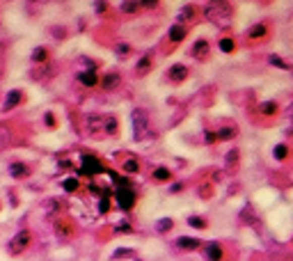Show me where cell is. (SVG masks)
<instances>
[{
	"label": "cell",
	"instance_id": "cell-28",
	"mask_svg": "<svg viewBox=\"0 0 293 261\" xmlns=\"http://www.w3.org/2000/svg\"><path fill=\"white\" fill-rule=\"evenodd\" d=\"M268 62L273 64V67H277V69H284V71H291L293 67L288 62H284L282 58H277V55H268Z\"/></svg>",
	"mask_w": 293,
	"mask_h": 261
},
{
	"label": "cell",
	"instance_id": "cell-11",
	"mask_svg": "<svg viewBox=\"0 0 293 261\" xmlns=\"http://www.w3.org/2000/svg\"><path fill=\"white\" fill-rule=\"evenodd\" d=\"M21 101H23V92H21V89H12V92L5 96V106H3V110L16 108V106H21Z\"/></svg>",
	"mask_w": 293,
	"mask_h": 261
},
{
	"label": "cell",
	"instance_id": "cell-46",
	"mask_svg": "<svg viewBox=\"0 0 293 261\" xmlns=\"http://www.w3.org/2000/svg\"><path fill=\"white\" fill-rule=\"evenodd\" d=\"M53 35L57 37V39H62V37H67V32L62 28H53Z\"/></svg>",
	"mask_w": 293,
	"mask_h": 261
},
{
	"label": "cell",
	"instance_id": "cell-7",
	"mask_svg": "<svg viewBox=\"0 0 293 261\" xmlns=\"http://www.w3.org/2000/svg\"><path fill=\"white\" fill-rule=\"evenodd\" d=\"M209 50H211L209 41H206V39H197V41L193 44V48H190V55H193L195 60H206Z\"/></svg>",
	"mask_w": 293,
	"mask_h": 261
},
{
	"label": "cell",
	"instance_id": "cell-25",
	"mask_svg": "<svg viewBox=\"0 0 293 261\" xmlns=\"http://www.w3.org/2000/svg\"><path fill=\"white\" fill-rule=\"evenodd\" d=\"M218 46L222 53H233V50H236V41H233L231 37H222V39L218 41Z\"/></svg>",
	"mask_w": 293,
	"mask_h": 261
},
{
	"label": "cell",
	"instance_id": "cell-19",
	"mask_svg": "<svg viewBox=\"0 0 293 261\" xmlns=\"http://www.w3.org/2000/svg\"><path fill=\"white\" fill-rule=\"evenodd\" d=\"M174 229V220L172 218H160V220H156V232L158 234H167Z\"/></svg>",
	"mask_w": 293,
	"mask_h": 261
},
{
	"label": "cell",
	"instance_id": "cell-1",
	"mask_svg": "<svg viewBox=\"0 0 293 261\" xmlns=\"http://www.w3.org/2000/svg\"><path fill=\"white\" fill-rule=\"evenodd\" d=\"M204 16L211 21V23H215L218 28H227V25H231V7L227 5V3H209V5L204 7Z\"/></svg>",
	"mask_w": 293,
	"mask_h": 261
},
{
	"label": "cell",
	"instance_id": "cell-41",
	"mask_svg": "<svg viewBox=\"0 0 293 261\" xmlns=\"http://www.w3.org/2000/svg\"><path fill=\"white\" fill-rule=\"evenodd\" d=\"M204 142H206V144H215V142H218V138H215L213 131H204Z\"/></svg>",
	"mask_w": 293,
	"mask_h": 261
},
{
	"label": "cell",
	"instance_id": "cell-18",
	"mask_svg": "<svg viewBox=\"0 0 293 261\" xmlns=\"http://www.w3.org/2000/svg\"><path fill=\"white\" fill-rule=\"evenodd\" d=\"M149 69H151V55H142L138 60V64H135V71L140 76H144V74H149Z\"/></svg>",
	"mask_w": 293,
	"mask_h": 261
},
{
	"label": "cell",
	"instance_id": "cell-32",
	"mask_svg": "<svg viewBox=\"0 0 293 261\" xmlns=\"http://www.w3.org/2000/svg\"><path fill=\"white\" fill-rule=\"evenodd\" d=\"M10 140H12L10 128H7L5 124H0V149H3V147H7V144H10Z\"/></svg>",
	"mask_w": 293,
	"mask_h": 261
},
{
	"label": "cell",
	"instance_id": "cell-23",
	"mask_svg": "<svg viewBox=\"0 0 293 261\" xmlns=\"http://www.w3.org/2000/svg\"><path fill=\"white\" fill-rule=\"evenodd\" d=\"M259 110H261V115H266V117H273V115H277V103H275V101H263V103L259 106Z\"/></svg>",
	"mask_w": 293,
	"mask_h": 261
},
{
	"label": "cell",
	"instance_id": "cell-44",
	"mask_svg": "<svg viewBox=\"0 0 293 261\" xmlns=\"http://www.w3.org/2000/svg\"><path fill=\"white\" fill-rule=\"evenodd\" d=\"M140 7H147V10H154V7H158V3H154V0H144V3H140Z\"/></svg>",
	"mask_w": 293,
	"mask_h": 261
},
{
	"label": "cell",
	"instance_id": "cell-26",
	"mask_svg": "<svg viewBox=\"0 0 293 261\" xmlns=\"http://www.w3.org/2000/svg\"><path fill=\"white\" fill-rule=\"evenodd\" d=\"M233 135H236V128H233V126H222V128L218 131V133H215V138L224 142V140H231Z\"/></svg>",
	"mask_w": 293,
	"mask_h": 261
},
{
	"label": "cell",
	"instance_id": "cell-2",
	"mask_svg": "<svg viewBox=\"0 0 293 261\" xmlns=\"http://www.w3.org/2000/svg\"><path fill=\"white\" fill-rule=\"evenodd\" d=\"M131 122H133V138L138 140V142L149 135V117H147V110H142V108L133 110Z\"/></svg>",
	"mask_w": 293,
	"mask_h": 261
},
{
	"label": "cell",
	"instance_id": "cell-40",
	"mask_svg": "<svg viewBox=\"0 0 293 261\" xmlns=\"http://www.w3.org/2000/svg\"><path fill=\"white\" fill-rule=\"evenodd\" d=\"M114 232H117V234H133V227H131L129 225V222H122V225H117V227H114Z\"/></svg>",
	"mask_w": 293,
	"mask_h": 261
},
{
	"label": "cell",
	"instance_id": "cell-42",
	"mask_svg": "<svg viewBox=\"0 0 293 261\" xmlns=\"http://www.w3.org/2000/svg\"><path fill=\"white\" fill-rule=\"evenodd\" d=\"M114 53H117V55H122V58H126V55L131 53V46H129V44H120V46H117V50H114Z\"/></svg>",
	"mask_w": 293,
	"mask_h": 261
},
{
	"label": "cell",
	"instance_id": "cell-5",
	"mask_svg": "<svg viewBox=\"0 0 293 261\" xmlns=\"http://www.w3.org/2000/svg\"><path fill=\"white\" fill-rule=\"evenodd\" d=\"M80 170H83L85 177H94V174L105 172L103 163L96 156H92V153H83V156H80Z\"/></svg>",
	"mask_w": 293,
	"mask_h": 261
},
{
	"label": "cell",
	"instance_id": "cell-43",
	"mask_svg": "<svg viewBox=\"0 0 293 261\" xmlns=\"http://www.w3.org/2000/svg\"><path fill=\"white\" fill-rule=\"evenodd\" d=\"M44 124H46L48 128H55V115H53V113H46V115H44Z\"/></svg>",
	"mask_w": 293,
	"mask_h": 261
},
{
	"label": "cell",
	"instance_id": "cell-47",
	"mask_svg": "<svg viewBox=\"0 0 293 261\" xmlns=\"http://www.w3.org/2000/svg\"><path fill=\"white\" fill-rule=\"evenodd\" d=\"M284 115H286V119H291V122H293V101H291V106L284 110Z\"/></svg>",
	"mask_w": 293,
	"mask_h": 261
},
{
	"label": "cell",
	"instance_id": "cell-20",
	"mask_svg": "<svg viewBox=\"0 0 293 261\" xmlns=\"http://www.w3.org/2000/svg\"><path fill=\"white\" fill-rule=\"evenodd\" d=\"M30 60H32V62H35V64L46 62V60H48V48H46V46H37V48L32 50Z\"/></svg>",
	"mask_w": 293,
	"mask_h": 261
},
{
	"label": "cell",
	"instance_id": "cell-15",
	"mask_svg": "<svg viewBox=\"0 0 293 261\" xmlns=\"http://www.w3.org/2000/svg\"><path fill=\"white\" fill-rule=\"evenodd\" d=\"M186 35H188V30L184 28V25H172V28H169V41H174V44H179V41H184L186 39Z\"/></svg>",
	"mask_w": 293,
	"mask_h": 261
},
{
	"label": "cell",
	"instance_id": "cell-17",
	"mask_svg": "<svg viewBox=\"0 0 293 261\" xmlns=\"http://www.w3.org/2000/svg\"><path fill=\"white\" fill-rule=\"evenodd\" d=\"M241 220L243 222H248V225H252V227H259V218H257V213H254V208L250 206H243V211H241Z\"/></svg>",
	"mask_w": 293,
	"mask_h": 261
},
{
	"label": "cell",
	"instance_id": "cell-24",
	"mask_svg": "<svg viewBox=\"0 0 293 261\" xmlns=\"http://www.w3.org/2000/svg\"><path fill=\"white\" fill-rule=\"evenodd\" d=\"M177 19H179V25L186 23V21H193L195 19V7L193 5H186L184 10L179 12V16H177Z\"/></svg>",
	"mask_w": 293,
	"mask_h": 261
},
{
	"label": "cell",
	"instance_id": "cell-34",
	"mask_svg": "<svg viewBox=\"0 0 293 261\" xmlns=\"http://www.w3.org/2000/svg\"><path fill=\"white\" fill-rule=\"evenodd\" d=\"M188 225L195 227V229H206V227H209V222L204 220V218H199V216H190L188 218Z\"/></svg>",
	"mask_w": 293,
	"mask_h": 261
},
{
	"label": "cell",
	"instance_id": "cell-10",
	"mask_svg": "<svg viewBox=\"0 0 293 261\" xmlns=\"http://www.w3.org/2000/svg\"><path fill=\"white\" fill-rule=\"evenodd\" d=\"M169 78H172L174 83H184V80L188 78V67H186V64H172V67H169Z\"/></svg>",
	"mask_w": 293,
	"mask_h": 261
},
{
	"label": "cell",
	"instance_id": "cell-4",
	"mask_svg": "<svg viewBox=\"0 0 293 261\" xmlns=\"http://www.w3.org/2000/svg\"><path fill=\"white\" fill-rule=\"evenodd\" d=\"M114 202H117V206H120L122 211H131V208L135 206V202H138V195H135L133 186L117 188V190H114Z\"/></svg>",
	"mask_w": 293,
	"mask_h": 261
},
{
	"label": "cell",
	"instance_id": "cell-9",
	"mask_svg": "<svg viewBox=\"0 0 293 261\" xmlns=\"http://www.w3.org/2000/svg\"><path fill=\"white\" fill-rule=\"evenodd\" d=\"M224 254L222 245L220 243H209V245L204 247V256H206V261H220Z\"/></svg>",
	"mask_w": 293,
	"mask_h": 261
},
{
	"label": "cell",
	"instance_id": "cell-37",
	"mask_svg": "<svg viewBox=\"0 0 293 261\" xmlns=\"http://www.w3.org/2000/svg\"><path fill=\"white\" fill-rule=\"evenodd\" d=\"M211 195H213V186H211V183H204V186H199V197L209 199Z\"/></svg>",
	"mask_w": 293,
	"mask_h": 261
},
{
	"label": "cell",
	"instance_id": "cell-35",
	"mask_svg": "<svg viewBox=\"0 0 293 261\" xmlns=\"http://www.w3.org/2000/svg\"><path fill=\"white\" fill-rule=\"evenodd\" d=\"M126 256H133V250H131V247H117V250H114V254L110 256V259L117 261V259H126Z\"/></svg>",
	"mask_w": 293,
	"mask_h": 261
},
{
	"label": "cell",
	"instance_id": "cell-45",
	"mask_svg": "<svg viewBox=\"0 0 293 261\" xmlns=\"http://www.w3.org/2000/svg\"><path fill=\"white\" fill-rule=\"evenodd\" d=\"M94 10L99 12V14H103V12H108V3H96Z\"/></svg>",
	"mask_w": 293,
	"mask_h": 261
},
{
	"label": "cell",
	"instance_id": "cell-12",
	"mask_svg": "<svg viewBox=\"0 0 293 261\" xmlns=\"http://www.w3.org/2000/svg\"><path fill=\"white\" fill-rule=\"evenodd\" d=\"M99 83H101V87H103V89H108V92H110V89L120 87V83H122V76H120V74H105L103 78L99 80Z\"/></svg>",
	"mask_w": 293,
	"mask_h": 261
},
{
	"label": "cell",
	"instance_id": "cell-8",
	"mask_svg": "<svg viewBox=\"0 0 293 261\" xmlns=\"http://www.w3.org/2000/svg\"><path fill=\"white\" fill-rule=\"evenodd\" d=\"M28 174H30V168H28L25 163H21V161L10 163V177L12 179H25Z\"/></svg>",
	"mask_w": 293,
	"mask_h": 261
},
{
	"label": "cell",
	"instance_id": "cell-30",
	"mask_svg": "<svg viewBox=\"0 0 293 261\" xmlns=\"http://www.w3.org/2000/svg\"><path fill=\"white\" fill-rule=\"evenodd\" d=\"M62 188H65V192H76L80 188V181L74 177H67L65 181H62Z\"/></svg>",
	"mask_w": 293,
	"mask_h": 261
},
{
	"label": "cell",
	"instance_id": "cell-3",
	"mask_svg": "<svg viewBox=\"0 0 293 261\" xmlns=\"http://www.w3.org/2000/svg\"><path fill=\"white\" fill-rule=\"evenodd\" d=\"M30 241H32L30 229H21V232H16L14 236H12V241L7 243V252H10V254H14V256H16V254H21V252L28 250Z\"/></svg>",
	"mask_w": 293,
	"mask_h": 261
},
{
	"label": "cell",
	"instance_id": "cell-14",
	"mask_svg": "<svg viewBox=\"0 0 293 261\" xmlns=\"http://www.w3.org/2000/svg\"><path fill=\"white\" fill-rule=\"evenodd\" d=\"M78 80L85 85V87H96V85H99V76H96V71H80Z\"/></svg>",
	"mask_w": 293,
	"mask_h": 261
},
{
	"label": "cell",
	"instance_id": "cell-33",
	"mask_svg": "<svg viewBox=\"0 0 293 261\" xmlns=\"http://www.w3.org/2000/svg\"><path fill=\"white\" fill-rule=\"evenodd\" d=\"M273 156H275V161H286L288 147H286V144H277V147L273 149Z\"/></svg>",
	"mask_w": 293,
	"mask_h": 261
},
{
	"label": "cell",
	"instance_id": "cell-21",
	"mask_svg": "<svg viewBox=\"0 0 293 261\" xmlns=\"http://www.w3.org/2000/svg\"><path fill=\"white\" fill-rule=\"evenodd\" d=\"M103 131L108 135H117L120 133V122L114 117H105V122H103Z\"/></svg>",
	"mask_w": 293,
	"mask_h": 261
},
{
	"label": "cell",
	"instance_id": "cell-36",
	"mask_svg": "<svg viewBox=\"0 0 293 261\" xmlns=\"http://www.w3.org/2000/svg\"><path fill=\"white\" fill-rule=\"evenodd\" d=\"M120 10L124 12V14H133V12L140 10V3H122Z\"/></svg>",
	"mask_w": 293,
	"mask_h": 261
},
{
	"label": "cell",
	"instance_id": "cell-38",
	"mask_svg": "<svg viewBox=\"0 0 293 261\" xmlns=\"http://www.w3.org/2000/svg\"><path fill=\"white\" fill-rule=\"evenodd\" d=\"M108 208H110V197H108V195H101V199H99V213H108Z\"/></svg>",
	"mask_w": 293,
	"mask_h": 261
},
{
	"label": "cell",
	"instance_id": "cell-13",
	"mask_svg": "<svg viewBox=\"0 0 293 261\" xmlns=\"http://www.w3.org/2000/svg\"><path fill=\"white\" fill-rule=\"evenodd\" d=\"M177 245H179L181 250L193 252V250H197V247L202 245V241H199V238H190V236H181V238H177Z\"/></svg>",
	"mask_w": 293,
	"mask_h": 261
},
{
	"label": "cell",
	"instance_id": "cell-39",
	"mask_svg": "<svg viewBox=\"0 0 293 261\" xmlns=\"http://www.w3.org/2000/svg\"><path fill=\"white\" fill-rule=\"evenodd\" d=\"M87 122H90V131H92V133H96L99 128H103V122H101L99 117H90Z\"/></svg>",
	"mask_w": 293,
	"mask_h": 261
},
{
	"label": "cell",
	"instance_id": "cell-48",
	"mask_svg": "<svg viewBox=\"0 0 293 261\" xmlns=\"http://www.w3.org/2000/svg\"><path fill=\"white\" fill-rule=\"evenodd\" d=\"M3 48H5V44H3V41H0V53H3Z\"/></svg>",
	"mask_w": 293,
	"mask_h": 261
},
{
	"label": "cell",
	"instance_id": "cell-31",
	"mask_svg": "<svg viewBox=\"0 0 293 261\" xmlns=\"http://www.w3.org/2000/svg\"><path fill=\"white\" fill-rule=\"evenodd\" d=\"M224 161H227V170L236 168V165H239V149H231V151H227Z\"/></svg>",
	"mask_w": 293,
	"mask_h": 261
},
{
	"label": "cell",
	"instance_id": "cell-27",
	"mask_svg": "<svg viewBox=\"0 0 293 261\" xmlns=\"http://www.w3.org/2000/svg\"><path fill=\"white\" fill-rule=\"evenodd\" d=\"M124 172H129V174H138L140 172V161H138V158H126V161H124Z\"/></svg>",
	"mask_w": 293,
	"mask_h": 261
},
{
	"label": "cell",
	"instance_id": "cell-16",
	"mask_svg": "<svg viewBox=\"0 0 293 261\" xmlns=\"http://www.w3.org/2000/svg\"><path fill=\"white\" fill-rule=\"evenodd\" d=\"M268 35V28H266V23H257V25H252V28L248 30V37L250 39H263V37Z\"/></svg>",
	"mask_w": 293,
	"mask_h": 261
},
{
	"label": "cell",
	"instance_id": "cell-22",
	"mask_svg": "<svg viewBox=\"0 0 293 261\" xmlns=\"http://www.w3.org/2000/svg\"><path fill=\"white\" fill-rule=\"evenodd\" d=\"M151 179H154V181H158V183L169 181V179H172V172H169L167 168H156L154 172H151Z\"/></svg>",
	"mask_w": 293,
	"mask_h": 261
},
{
	"label": "cell",
	"instance_id": "cell-29",
	"mask_svg": "<svg viewBox=\"0 0 293 261\" xmlns=\"http://www.w3.org/2000/svg\"><path fill=\"white\" fill-rule=\"evenodd\" d=\"M60 211H62V204L57 199H48V204H46V216H60Z\"/></svg>",
	"mask_w": 293,
	"mask_h": 261
},
{
	"label": "cell",
	"instance_id": "cell-6",
	"mask_svg": "<svg viewBox=\"0 0 293 261\" xmlns=\"http://www.w3.org/2000/svg\"><path fill=\"white\" fill-rule=\"evenodd\" d=\"M55 234H57L60 238L74 236V225H71L69 218H57V220H55Z\"/></svg>",
	"mask_w": 293,
	"mask_h": 261
}]
</instances>
